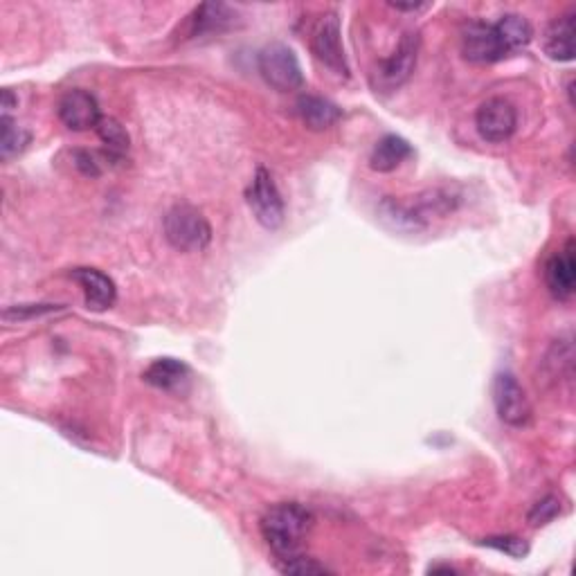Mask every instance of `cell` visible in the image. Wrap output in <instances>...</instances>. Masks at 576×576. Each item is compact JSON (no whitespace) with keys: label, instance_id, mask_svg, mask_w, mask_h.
<instances>
[{"label":"cell","instance_id":"8","mask_svg":"<svg viewBox=\"0 0 576 576\" xmlns=\"http://www.w3.org/2000/svg\"><path fill=\"white\" fill-rule=\"evenodd\" d=\"M475 126L482 140L491 144L507 142L518 129V113L509 99L504 97H491L477 108L475 113Z\"/></svg>","mask_w":576,"mask_h":576},{"label":"cell","instance_id":"17","mask_svg":"<svg viewBox=\"0 0 576 576\" xmlns=\"http://www.w3.org/2000/svg\"><path fill=\"white\" fill-rule=\"evenodd\" d=\"M295 108L300 120L309 126L311 131H327L342 117L338 104H333L329 99L318 95H302L297 99Z\"/></svg>","mask_w":576,"mask_h":576},{"label":"cell","instance_id":"18","mask_svg":"<svg viewBox=\"0 0 576 576\" xmlns=\"http://www.w3.org/2000/svg\"><path fill=\"white\" fill-rule=\"evenodd\" d=\"M495 30L500 34V41L504 45L507 57L527 50V45L534 39V27L520 14H504L500 16L498 23H493Z\"/></svg>","mask_w":576,"mask_h":576},{"label":"cell","instance_id":"29","mask_svg":"<svg viewBox=\"0 0 576 576\" xmlns=\"http://www.w3.org/2000/svg\"><path fill=\"white\" fill-rule=\"evenodd\" d=\"M430 572H432V574H437V572H448V574H453V572H455V567H450V565H435V567H430Z\"/></svg>","mask_w":576,"mask_h":576},{"label":"cell","instance_id":"21","mask_svg":"<svg viewBox=\"0 0 576 576\" xmlns=\"http://www.w3.org/2000/svg\"><path fill=\"white\" fill-rule=\"evenodd\" d=\"M97 135L99 140L106 144L108 156L122 158L126 151H129V133H126L124 126L115 120V117H102L97 124Z\"/></svg>","mask_w":576,"mask_h":576},{"label":"cell","instance_id":"28","mask_svg":"<svg viewBox=\"0 0 576 576\" xmlns=\"http://www.w3.org/2000/svg\"><path fill=\"white\" fill-rule=\"evenodd\" d=\"M16 104H18V99L12 95V90L5 88L3 90V115H7L9 111H12Z\"/></svg>","mask_w":576,"mask_h":576},{"label":"cell","instance_id":"27","mask_svg":"<svg viewBox=\"0 0 576 576\" xmlns=\"http://www.w3.org/2000/svg\"><path fill=\"white\" fill-rule=\"evenodd\" d=\"M390 7H394V9H399V12H426V9H430V3H423V5H417V3H410V5H401V3H390Z\"/></svg>","mask_w":576,"mask_h":576},{"label":"cell","instance_id":"11","mask_svg":"<svg viewBox=\"0 0 576 576\" xmlns=\"http://www.w3.org/2000/svg\"><path fill=\"white\" fill-rule=\"evenodd\" d=\"M545 284L554 300H570L576 288V259H574V241L565 243L563 250L554 252L545 264Z\"/></svg>","mask_w":576,"mask_h":576},{"label":"cell","instance_id":"1","mask_svg":"<svg viewBox=\"0 0 576 576\" xmlns=\"http://www.w3.org/2000/svg\"><path fill=\"white\" fill-rule=\"evenodd\" d=\"M313 513L300 502H282L270 507L261 518V536L277 561L302 554L304 538L313 529Z\"/></svg>","mask_w":576,"mask_h":576},{"label":"cell","instance_id":"7","mask_svg":"<svg viewBox=\"0 0 576 576\" xmlns=\"http://www.w3.org/2000/svg\"><path fill=\"white\" fill-rule=\"evenodd\" d=\"M311 50L324 68H329L333 75L349 77V63L345 48H342V32L340 18L336 12L324 14L318 25H315L311 36Z\"/></svg>","mask_w":576,"mask_h":576},{"label":"cell","instance_id":"23","mask_svg":"<svg viewBox=\"0 0 576 576\" xmlns=\"http://www.w3.org/2000/svg\"><path fill=\"white\" fill-rule=\"evenodd\" d=\"M561 511H563L561 500H558L556 495H547V498L538 500L534 507H531L527 520L531 527H545L549 525V522L561 516Z\"/></svg>","mask_w":576,"mask_h":576},{"label":"cell","instance_id":"22","mask_svg":"<svg viewBox=\"0 0 576 576\" xmlns=\"http://www.w3.org/2000/svg\"><path fill=\"white\" fill-rule=\"evenodd\" d=\"M279 572L282 574H295V576H315V574H331V570L324 563L315 561L311 556L297 554L291 558H284L279 561Z\"/></svg>","mask_w":576,"mask_h":576},{"label":"cell","instance_id":"20","mask_svg":"<svg viewBox=\"0 0 576 576\" xmlns=\"http://www.w3.org/2000/svg\"><path fill=\"white\" fill-rule=\"evenodd\" d=\"M27 144H30V133L18 126L12 117L3 115V120H0V158L12 160Z\"/></svg>","mask_w":576,"mask_h":576},{"label":"cell","instance_id":"13","mask_svg":"<svg viewBox=\"0 0 576 576\" xmlns=\"http://www.w3.org/2000/svg\"><path fill=\"white\" fill-rule=\"evenodd\" d=\"M239 21V14L225 3H203L194 9L189 16V36H203V34H221L232 30Z\"/></svg>","mask_w":576,"mask_h":576},{"label":"cell","instance_id":"5","mask_svg":"<svg viewBox=\"0 0 576 576\" xmlns=\"http://www.w3.org/2000/svg\"><path fill=\"white\" fill-rule=\"evenodd\" d=\"M491 396L495 412L502 423L511 428H525L531 421V403L527 399V392L522 390L516 374L511 372H498L493 378Z\"/></svg>","mask_w":576,"mask_h":576},{"label":"cell","instance_id":"4","mask_svg":"<svg viewBox=\"0 0 576 576\" xmlns=\"http://www.w3.org/2000/svg\"><path fill=\"white\" fill-rule=\"evenodd\" d=\"M257 66L261 77L268 86H273L279 93H291L304 86L302 66L297 61L295 52L284 43H270L259 52Z\"/></svg>","mask_w":576,"mask_h":576},{"label":"cell","instance_id":"3","mask_svg":"<svg viewBox=\"0 0 576 576\" xmlns=\"http://www.w3.org/2000/svg\"><path fill=\"white\" fill-rule=\"evenodd\" d=\"M419 48H421V36L417 32L405 34L390 57L378 61V66L372 75L374 88L381 90V93L399 90L405 81L412 77L414 68H417Z\"/></svg>","mask_w":576,"mask_h":576},{"label":"cell","instance_id":"6","mask_svg":"<svg viewBox=\"0 0 576 576\" xmlns=\"http://www.w3.org/2000/svg\"><path fill=\"white\" fill-rule=\"evenodd\" d=\"M246 201L259 225L266 230H277L284 223V198L279 194L273 176L266 169H257L255 178L246 189Z\"/></svg>","mask_w":576,"mask_h":576},{"label":"cell","instance_id":"24","mask_svg":"<svg viewBox=\"0 0 576 576\" xmlns=\"http://www.w3.org/2000/svg\"><path fill=\"white\" fill-rule=\"evenodd\" d=\"M59 311L54 304H18V306H7L3 311L5 322H25L32 318H39V315H48Z\"/></svg>","mask_w":576,"mask_h":576},{"label":"cell","instance_id":"26","mask_svg":"<svg viewBox=\"0 0 576 576\" xmlns=\"http://www.w3.org/2000/svg\"><path fill=\"white\" fill-rule=\"evenodd\" d=\"M75 165L77 169L81 171V174H86V176H99V160L95 153H90V151H77L75 153Z\"/></svg>","mask_w":576,"mask_h":576},{"label":"cell","instance_id":"25","mask_svg":"<svg viewBox=\"0 0 576 576\" xmlns=\"http://www.w3.org/2000/svg\"><path fill=\"white\" fill-rule=\"evenodd\" d=\"M482 545L498 549L511 558H525L529 554V545L518 536H489L482 540Z\"/></svg>","mask_w":576,"mask_h":576},{"label":"cell","instance_id":"16","mask_svg":"<svg viewBox=\"0 0 576 576\" xmlns=\"http://www.w3.org/2000/svg\"><path fill=\"white\" fill-rule=\"evenodd\" d=\"M412 153V144L408 140L390 133L374 144L372 156H369V167L378 171V174H390V171L399 169L405 160L412 158Z\"/></svg>","mask_w":576,"mask_h":576},{"label":"cell","instance_id":"10","mask_svg":"<svg viewBox=\"0 0 576 576\" xmlns=\"http://www.w3.org/2000/svg\"><path fill=\"white\" fill-rule=\"evenodd\" d=\"M57 113H59V120L66 124L70 131L97 129L99 120L104 117L102 111H99L95 95L81 88L68 90V93L59 99Z\"/></svg>","mask_w":576,"mask_h":576},{"label":"cell","instance_id":"19","mask_svg":"<svg viewBox=\"0 0 576 576\" xmlns=\"http://www.w3.org/2000/svg\"><path fill=\"white\" fill-rule=\"evenodd\" d=\"M378 214H381V219L387 225H392L394 230H401V232L423 230V225L417 221V216L412 214L410 205L394 201V198H385V201L378 205Z\"/></svg>","mask_w":576,"mask_h":576},{"label":"cell","instance_id":"9","mask_svg":"<svg viewBox=\"0 0 576 576\" xmlns=\"http://www.w3.org/2000/svg\"><path fill=\"white\" fill-rule=\"evenodd\" d=\"M462 54L466 61L477 63V66H489V63L507 59V52H504V45L495 25L482 21H473L466 25L462 34Z\"/></svg>","mask_w":576,"mask_h":576},{"label":"cell","instance_id":"12","mask_svg":"<svg viewBox=\"0 0 576 576\" xmlns=\"http://www.w3.org/2000/svg\"><path fill=\"white\" fill-rule=\"evenodd\" d=\"M70 277L81 286L84 300L90 311L111 309L117 300V286L108 275L97 268H72Z\"/></svg>","mask_w":576,"mask_h":576},{"label":"cell","instance_id":"15","mask_svg":"<svg viewBox=\"0 0 576 576\" xmlns=\"http://www.w3.org/2000/svg\"><path fill=\"white\" fill-rule=\"evenodd\" d=\"M142 378L162 392H180L189 383V367L178 358H156L144 369Z\"/></svg>","mask_w":576,"mask_h":576},{"label":"cell","instance_id":"2","mask_svg":"<svg viewBox=\"0 0 576 576\" xmlns=\"http://www.w3.org/2000/svg\"><path fill=\"white\" fill-rule=\"evenodd\" d=\"M165 237L180 252H201L212 241V225L192 205H174L165 214Z\"/></svg>","mask_w":576,"mask_h":576},{"label":"cell","instance_id":"14","mask_svg":"<svg viewBox=\"0 0 576 576\" xmlns=\"http://www.w3.org/2000/svg\"><path fill=\"white\" fill-rule=\"evenodd\" d=\"M543 50L552 61L574 59V12L556 16L543 34Z\"/></svg>","mask_w":576,"mask_h":576}]
</instances>
